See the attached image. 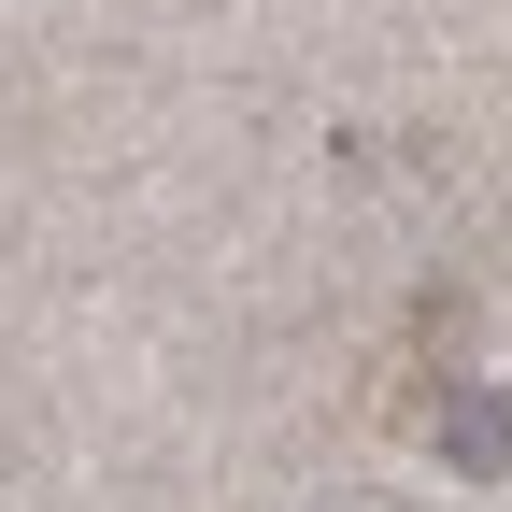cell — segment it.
<instances>
[{
    "mask_svg": "<svg viewBox=\"0 0 512 512\" xmlns=\"http://www.w3.org/2000/svg\"><path fill=\"white\" fill-rule=\"evenodd\" d=\"M441 456H456V470H512V399H498V384H470V399L441 413Z\"/></svg>",
    "mask_w": 512,
    "mask_h": 512,
    "instance_id": "obj_1",
    "label": "cell"
}]
</instances>
